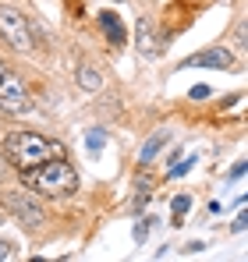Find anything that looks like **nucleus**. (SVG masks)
Segmentation results:
<instances>
[{"label":"nucleus","mask_w":248,"mask_h":262,"mask_svg":"<svg viewBox=\"0 0 248 262\" xmlns=\"http://www.w3.org/2000/svg\"><path fill=\"white\" fill-rule=\"evenodd\" d=\"M22 181L29 191H39L46 199H64V195H75L78 191V170L57 156V160H43L36 167H25L22 170Z\"/></svg>","instance_id":"nucleus-1"},{"label":"nucleus","mask_w":248,"mask_h":262,"mask_svg":"<svg viewBox=\"0 0 248 262\" xmlns=\"http://www.w3.org/2000/svg\"><path fill=\"white\" fill-rule=\"evenodd\" d=\"M57 156H64V145L39 135V131H11L4 138V160L14 163L18 170L36 167L43 160H57Z\"/></svg>","instance_id":"nucleus-2"},{"label":"nucleus","mask_w":248,"mask_h":262,"mask_svg":"<svg viewBox=\"0 0 248 262\" xmlns=\"http://www.w3.org/2000/svg\"><path fill=\"white\" fill-rule=\"evenodd\" d=\"M0 36L7 39L11 50H18V53H29L32 50V25H29V18L22 14V11H14V7H0Z\"/></svg>","instance_id":"nucleus-3"},{"label":"nucleus","mask_w":248,"mask_h":262,"mask_svg":"<svg viewBox=\"0 0 248 262\" xmlns=\"http://www.w3.org/2000/svg\"><path fill=\"white\" fill-rule=\"evenodd\" d=\"M32 110V92L25 89V82L18 78V75H4L0 78V114H7V117H25Z\"/></svg>","instance_id":"nucleus-4"},{"label":"nucleus","mask_w":248,"mask_h":262,"mask_svg":"<svg viewBox=\"0 0 248 262\" xmlns=\"http://www.w3.org/2000/svg\"><path fill=\"white\" fill-rule=\"evenodd\" d=\"M0 202H4V209H7L11 216L18 220V223H25L29 230L43 227V220H46L43 206L29 195V191H4V195H0Z\"/></svg>","instance_id":"nucleus-5"},{"label":"nucleus","mask_w":248,"mask_h":262,"mask_svg":"<svg viewBox=\"0 0 248 262\" xmlns=\"http://www.w3.org/2000/svg\"><path fill=\"white\" fill-rule=\"evenodd\" d=\"M234 64L231 50H202V53H192L181 60V68H216V71H227Z\"/></svg>","instance_id":"nucleus-6"},{"label":"nucleus","mask_w":248,"mask_h":262,"mask_svg":"<svg viewBox=\"0 0 248 262\" xmlns=\"http://www.w3.org/2000/svg\"><path fill=\"white\" fill-rule=\"evenodd\" d=\"M99 29H103V36H107L114 46H124V39H128V36H124V29H121V18H117V14H110V11H103V14H99Z\"/></svg>","instance_id":"nucleus-7"},{"label":"nucleus","mask_w":248,"mask_h":262,"mask_svg":"<svg viewBox=\"0 0 248 262\" xmlns=\"http://www.w3.org/2000/svg\"><path fill=\"white\" fill-rule=\"evenodd\" d=\"M135 36H138V50H142L146 57H156V53H160V39H156V32H153V25H149L146 18L138 21V32H135Z\"/></svg>","instance_id":"nucleus-8"},{"label":"nucleus","mask_w":248,"mask_h":262,"mask_svg":"<svg viewBox=\"0 0 248 262\" xmlns=\"http://www.w3.org/2000/svg\"><path fill=\"white\" fill-rule=\"evenodd\" d=\"M78 85H82L85 92H96V89L103 85V78H99L96 68H78Z\"/></svg>","instance_id":"nucleus-9"},{"label":"nucleus","mask_w":248,"mask_h":262,"mask_svg":"<svg viewBox=\"0 0 248 262\" xmlns=\"http://www.w3.org/2000/svg\"><path fill=\"white\" fill-rule=\"evenodd\" d=\"M163 142H167V135L160 131V135H153L149 142H146V149H142V163H153V156L163 149Z\"/></svg>","instance_id":"nucleus-10"},{"label":"nucleus","mask_w":248,"mask_h":262,"mask_svg":"<svg viewBox=\"0 0 248 262\" xmlns=\"http://www.w3.org/2000/svg\"><path fill=\"white\" fill-rule=\"evenodd\" d=\"M188 206H192L188 195H177V199H174V223H181V216L188 213Z\"/></svg>","instance_id":"nucleus-11"},{"label":"nucleus","mask_w":248,"mask_h":262,"mask_svg":"<svg viewBox=\"0 0 248 262\" xmlns=\"http://www.w3.org/2000/svg\"><path fill=\"white\" fill-rule=\"evenodd\" d=\"M103 142H107V131L103 128H92L89 131V149L96 152V149H103Z\"/></svg>","instance_id":"nucleus-12"},{"label":"nucleus","mask_w":248,"mask_h":262,"mask_svg":"<svg viewBox=\"0 0 248 262\" xmlns=\"http://www.w3.org/2000/svg\"><path fill=\"white\" fill-rule=\"evenodd\" d=\"M188 167H192V160H181V163H177L174 170H167V177H181L184 170H188Z\"/></svg>","instance_id":"nucleus-13"},{"label":"nucleus","mask_w":248,"mask_h":262,"mask_svg":"<svg viewBox=\"0 0 248 262\" xmlns=\"http://www.w3.org/2000/svg\"><path fill=\"white\" fill-rule=\"evenodd\" d=\"M4 259H11V245H7V241H0V262Z\"/></svg>","instance_id":"nucleus-14"},{"label":"nucleus","mask_w":248,"mask_h":262,"mask_svg":"<svg viewBox=\"0 0 248 262\" xmlns=\"http://www.w3.org/2000/svg\"><path fill=\"white\" fill-rule=\"evenodd\" d=\"M202 96H209V89H206V85H199V89H192V99H202Z\"/></svg>","instance_id":"nucleus-15"},{"label":"nucleus","mask_w":248,"mask_h":262,"mask_svg":"<svg viewBox=\"0 0 248 262\" xmlns=\"http://www.w3.org/2000/svg\"><path fill=\"white\" fill-rule=\"evenodd\" d=\"M4 174H7V160H4V152H0V181H4Z\"/></svg>","instance_id":"nucleus-16"},{"label":"nucleus","mask_w":248,"mask_h":262,"mask_svg":"<svg viewBox=\"0 0 248 262\" xmlns=\"http://www.w3.org/2000/svg\"><path fill=\"white\" fill-rule=\"evenodd\" d=\"M4 75H7V68H4V60H0V78H4Z\"/></svg>","instance_id":"nucleus-17"},{"label":"nucleus","mask_w":248,"mask_h":262,"mask_svg":"<svg viewBox=\"0 0 248 262\" xmlns=\"http://www.w3.org/2000/svg\"><path fill=\"white\" fill-rule=\"evenodd\" d=\"M114 4H121V0H114Z\"/></svg>","instance_id":"nucleus-18"}]
</instances>
